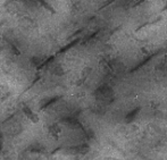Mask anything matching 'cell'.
<instances>
[{
  "label": "cell",
  "instance_id": "obj_1",
  "mask_svg": "<svg viewBox=\"0 0 167 160\" xmlns=\"http://www.w3.org/2000/svg\"><path fill=\"white\" fill-rule=\"evenodd\" d=\"M23 111H24V114L26 115V117H27V118H30L32 122H34V123H36V122H38V116H36V115L34 114V112H33V111H32V110L30 109L26 105H24V107H23Z\"/></svg>",
  "mask_w": 167,
  "mask_h": 160
}]
</instances>
